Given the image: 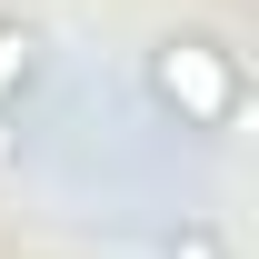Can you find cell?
<instances>
[{
	"instance_id": "1",
	"label": "cell",
	"mask_w": 259,
	"mask_h": 259,
	"mask_svg": "<svg viewBox=\"0 0 259 259\" xmlns=\"http://www.w3.org/2000/svg\"><path fill=\"white\" fill-rule=\"evenodd\" d=\"M150 100H160L180 130H239L249 120V70L209 30H160L150 40Z\"/></svg>"
},
{
	"instance_id": "2",
	"label": "cell",
	"mask_w": 259,
	"mask_h": 259,
	"mask_svg": "<svg viewBox=\"0 0 259 259\" xmlns=\"http://www.w3.org/2000/svg\"><path fill=\"white\" fill-rule=\"evenodd\" d=\"M40 70H50V40H40L30 20H0V110H20V100L40 90Z\"/></svg>"
},
{
	"instance_id": "3",
	"label": "cell",
	"mask_w": 259,
	"mask_h": 259,
	"mask_svg": "<svg viewBox=\"0 0 259 259\" xmlns=\"http://www.w3.org/2000/svg\"><path fill=\"white\" fill-rule=\"evenodd\" d=\"M160 259H229V239H220V229H209V220H190V229H180V239H169Z\"/></svg>"
},
{
	"instance_id": "4",
	"label": "cell",
	"mask_w": 259,
	"mask_h": 259,
	"mask_svg": "<svg viewBox=\"0 0 259 259\" xmlns=\"http://www.w3.org/2000/svg\"><path fill=\"white\" fill-rule=\"evenodd\" d=\"M0 169H20V110H0Z\"/></svg>"
}]
</instances>
